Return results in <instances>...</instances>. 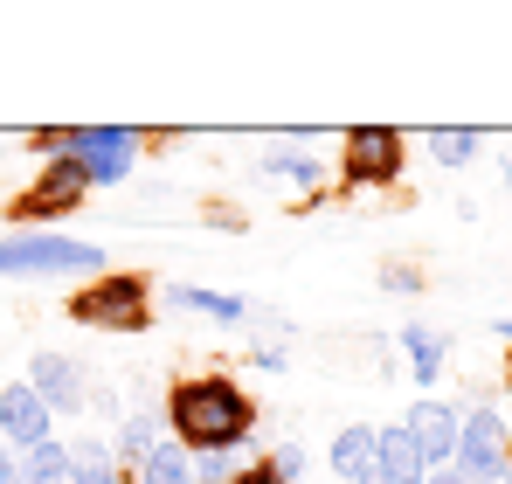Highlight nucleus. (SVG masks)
Segmentation results:
<instances>
[{
  "instance_id": "nucleus-1",
  "label": "nucleus",
  "mask_w": 512,
  "mask_h": 484,
  "mask_svg": "<svg viewBox=\"0 0 512 484\" xmlns=\"http://www.w3.org/2000/svg\"><path fill=\"white\" fill-rule=\"evenodd\" d=\"M167 429L187 457H222V450H243L256 429V402L229 381V374H194V381H173L167 395Z\"/></svg>"
},
{
  "instance_id": "nucleus-2",
  "label": "nucleus",
  "mask_w": 512,
  "mask_h": 484,
  "mask_svg": "<svg viewBox=\"0 0 512 484\" xmlns=\"http://www.w3.org/2000/svg\"><path fill=\"white\" fill-rule=\"evenodd\" d=\"M70 319L97 325V332H146L153 325V291L132 270H104V277H90L84 291L70 298Z\"/></svg>"
},
{
  "instance_id": "nucleus-3",
  "label": "nucleus",
  "mask_w": 512,
  "mask_h": 484,
  "mask_svg": "<svg viewBox=\"0 0 512 484\" xmlns=\"http://www.w3.org/2000/svg\"><path fill=\"white\" fill-rule=\"evenodd\" d=\"M63 270H97L104 277V249L77 236H49V229L0 236V277H63Z\"/></svg>"
},
{
  "instance_id": "nucleus-4",
  "label": "nucleus",
  "mask_w": 512,
  "mask_h": 484,
  "mask_svg": "<svg viewBox=\"0 0 512 484\" xmlns=\"http://www.w3.org/2000/svg\"><path fill=\"white\" fill-rule=\"evenodd\" d=\"M402 160H409V146H402L395 125H353L340 139V180L346 187H395L402 180Z\"/></svg>"
},
{
  "instance_id": "nucleus-5",
  "label": "nucleus",
  "mask_w": 512,
  "mask_h": 484,
  "mask_svg": "<svg viewBox=\"0 0 512 484\" xmlns=\"http://www.w3.org/2000/svg\"><path fill=\"white\" fill-rule=\"evenodd\" d=\"M512 450V436H506V422H499V408H471L464 422H457V457H450V471L464 484H499L506 478V457Z\"/></svg>"
},
{
  "instance_id": "nucleus-6",
  "label": "nucleus",
  "mask_w": 512,
  "mask_h": 484,
  "mask_svg": "<svg viewBox=\"0 0 512 484\" xmlns=\"http://www.w3.org/2000/svg\"><path fill=\"white\" fill-rule=\"evenodd\" d=\"M84 194H90L84 166L63 153V160H42V173L7 201V215H14V222H56V215H77V201H84Z\"/></svg>"
},
{
  "instance_id": "nucleus-7",
  "label": "nucleus",
  "mask_w": 512,
  "mask_h": 484,
  "mask_svg": "<svg viewBox=\"0 0 512 484\" xmlns=\"http://www.w3.org/2000/svg\"><path fill=\"white\" fill-rule=\"evenodd\" d=\"M139 132H125V125H77L70 132V160L84 166L90 187H111V180H125L132 160H139Z\"/></svg>"
},
{
  "instance_id": "nucleus-8",
  "label": "nucleus",
  "mask_w": 512,
  "mask_h": 484,
  "mask_svg": "<svg viewBox=\"0 0 512 484\" xmlns=\"http://www.w3.org/2000/svg\"><path fill=\"white\" fill-rule=\"evenodd\" d=\"M49 422H56V415L42 408V395H35L28 381H7V388H0V436H7L14 457L35 450V443H49V436H56Z\"/></svg>"
},
{
  "instance_id": "nucleus-9",
  "label": "nucleus",
  "mask_w": 512,
  "mask_h": 484,
  "mask_svg": "<svg viewBox=\"0 0 512 484\" xmlns=\"http://www.w3.org/2000/svg\"><path fill=\"white\" fill-rule=\"evenodd\" d=\"M28 388L42 395L49 415H77V408H84V367H77L70 353H35V360H28Z\"/></svg>"
},
{
  "instance_id": "nucleus-10",
  "label": "nucleus",
  "mask_w": 512,
  "mask_h": 484,
  "mask_svg": "<svg viewBox=\"0 0 512 484\" xmlns=\"http://www.w3.org/2000/svg\"><path fill=\"white\" fill-rule=\"evenodd\" d=\"M402 429H409V443H416V457H423V464H443V471H450V457H457V408L416 402Z\"/></svg>"
},
{
  "instance_id": "nucleus-11",
  "label": "nucleus",
  "mask_w": 512,
  "mask_h": 484,
  "mask_svg": "<svg viewBox=\"0 0 512 484\" xmlns=\"http://www.w3.org/2000/svg\"><path fill=\"white\" fill-rule=\"evenodd\" d=\"M374 464H381V429H374V422H353V429L333 436V471H340L346 484H360Z\"/></svg>"
},
{
  "instance_id": "nucleus-12",
  "label": "nucleus",
  "mask_w": 512,
  "mask_h": 484,
  "mask_svg": "<svg viewBox=\"0 0 512 484\" xmlns=\"http://www.w3.org/2000/svg\"><path fill=\"white\" fill-rule=\"evenodd\" d=\"M63 450H70V484H125L118 457H111L97 436H77V443H63Z\"/></svg>"
},
{
  "instance_id": "nucleus-13",
  "label": "nucleus",
  "mask_w": 512,
  "mask_h": 484,
  "mask_svg": "<svg viewBox=\"0 0 512 484\" xmlns=\"http://www.w3.org/2000/svg\"><path fill=\"white\" fill-rule=\"evenodd\" d=\"M402 353H409V374H416V388H429V381L443 374V353H450V339H443V332H429V325H402Z\"/></svg>"
},
{
  "instance_id": "nucleus-14",
  "label": "nucleus",
  "mask_w": 512,
  "mask_h": 484,
  "mask_svg": "<svg viewBox=\"0 0 512 484\" xmlns=\"http://www.w3.org/2000/svg\"><path fill=\"white\" fill-rule=\"evenodd\" d=\"M381 471H388V478L395 484H423V457H416V443H409V429H402V422H395V429H381Z\"/></svg>"
},
{
  "instance_id": "nucleus-15",
  "label": "nucleus",
  "mask_w": 512,
  "mask_h": 484,
  "mask_svg": "<svg viewBox=\"0 0 512 484\" xmlns=\"http://www.w3.org/2000/svg\"><path fill=\"white\" fill-rule=\"evenodd\" d=\"M139 484H194V457H187L173 436H160V450L139 464Z\"/></svg>"
},
{
  "instance_id": "nucleus-16",
  "label": "nucleus",
  "mask_w": 512,
  "mask_h": 484,
  "mask_svg": "<svg viewBox=\"0 0 512 484\" xmlns=\"http://www.w3.org/2000/svg\"><path fill=\"white\" fill-rule=\"evenodd\" d=\"M173 305H180V312H208V319H229V325L250 319V305H243V298H222V291H201V284H173Z\"/></svg>"
},
{
  "instance_id": "nucleus-17",
  "label": "nucleus",
  "mask_w": 512,
  "mask_h": 484,
  "mask_svg": "<svg viewBox=\"0 0 512 484\" xmlns=\"http://www.w3.org/2000/svg\"><path fill=\"white\" fill-rule=\"evenodd\" d=\"M21 471H28V484H70V450L49 436V443L21 450Z\"/></svg>"
},
{
  "instance_id": "nucleus-18",
  "label": "nucleus",
  "mask_w": 512,
  "mask_h": 484,
  "mask_svg": "<svg viewBox=\"0 0 512 484\" xmlns=\"http://www.w3.org/2000/svg\"><path fill=\"white\" fill-rule=\"evenodd\" d=\"M263 173H270V180H298V187H319V160H312L305 146H277V153H263Z\"/></svg>"
},
{
  "instance_id": "nucleus-19",
  "label": "nucleus",
  "mask_w": 512,
  "mask_h": 484,
  "mask_svg": "<svg viewBox=\"0 0 512 484\" xmlns=\"http://www.w3.org/2000/svg\"><path fill=\"white\" fill-rule=\"evenodd\" d=\"M429 153H436V166H464L478 153V132H471V125H436V132H429Z\"/></svg>"
},
{
  "instance_id": "nucleus-20",
  "label": "nucleus",
  "mask_w": 512,
  "mask_h": 484,
  "mask_svg": "<svg viewBox=\"0 0 512 484\" xmlns=\"http://www.w3.org/2000/svg\"><path fill=\"white\" fill-rule=\"evenodd\" d=\"M263 464H270V471H277L284 484H305V450H298V443H277Z\"/></svg>"
},
{
  "instance_id": "nucleus-21",
  "label": "nucleus",
  "mask_w": 512,
  "mask_h": 484,
  "mask_svg": "<svg viewBox=\"0 0 512 484\" xmlns=\"http://www.w3.org/2000/svg\"><path fill=\"white\" fill-rule=\"evenodd\" d=\"M381 291H423V277H416V270H402V263H395V270H381Z\"/></svg>"
},
{
  "instance_id": "nucleus-22",
  "label": "nucleus",
  "mask_w": 512,
  "mask_h": 484,
  "mask_svg": "<svg viewBox=\"0 0 512 484\" xmlns=\"http://www.w3.org/2000/svg\"><path fill=\"white\" fill-rule=\"evenodd\" d=\"M236 484H284V478H277L270 464H243V471H236Z\"/></svg>"
},
{
  "instance_id": "nucleus-23",
  "label": "nucleus",
  "mask_w": 512,
  "mask_h": 484,
  "mask_svg": "<svg viewBox=\"0 0 512 484\" xmlns=\"http://www.w3.org/2000/svg\"><path fill=\"white\" fill-rule=\"evenodd\" d=\"M0 484H28V471H21V457H14V450H0Z\"/></svg>"
},
{
  "instance_id": "nucleus-24",
  "label": "nucleus",
  "mask_w": 512,
  "mask_h": 484,
  "mask_svg": "<svg viewBox=\"0 0 512 484\" xmlns=\"http://www.w3.org/2000/svg\"><path fill=\"white\" fill-rule=\"evenodd\" d=\"M429 484H464V478H457V471H436V478H429Z\"/></svg>"
},
{
  "instance_id": "nucleus-25",
  "label": "nucleus",
  "mask_w": 512,
  "mask_h": 484,
  "mask_svg": "<svg viewBox=\"0 0 512 484\" xmlns=\"http://www.w3.org/2000/svg\"><path fill=\"white\" fill-rule=\"evenodd\" d=\"M492 332H499V339H512V319H492Z\"/></svg>"
},
{
  "instance_id": "nucleus-26",
  "label": "nucleus",
  "mask_w": 512,
  "mask_h": 484,
  "mask_svg": "<svg viewBox=\"0 0 512 484\" xmlns=\"http://www.w3.org/2000/svg\"><path fill=\"white\" fill-rule=\"evenodd\" d=\"M506 180H512V160H506Z\"/></svg>"
},
{
  "instance_id": "nucleus-27",
  "label": "nucleus",
  "mask_w": 512,
  "mask_h": 484,
  "mask_svg": "<svg viewBox=\"0 0 512 484\" xmlns=\"http://www.w3.org/2000/svg\"><path fill=\"white\" fill-rule=\"evenodd\" d=\"M506 381H512V367H506Z\"/></svg>"
}]
</instances>
